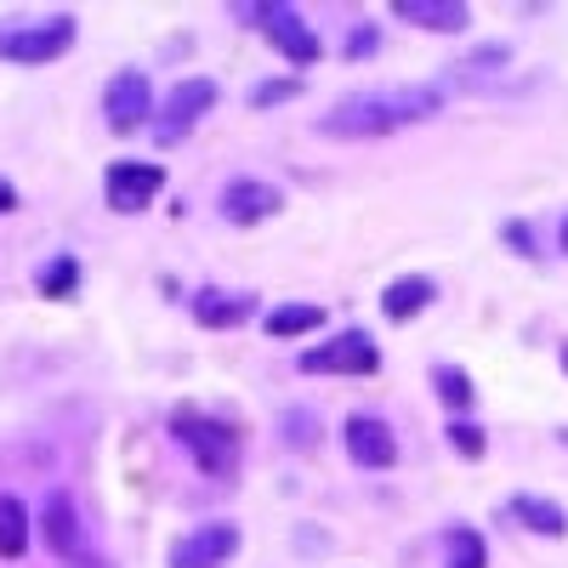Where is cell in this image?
<instances>
[{
	"label": "cell",
	"instance_id": "1",
	"mask_svg": "<svg viewBox=\"0 0 568 568\" xmlns=\"http://www.w3.org/2000/svg\"><path fill=\"white\" fill-rule=\"evenodd\" d=\"M444 103L438 85H404V91H358V98H342L318 120L324 136H342V142H364V136H387L398 125L415 120H433Z\"/></svg>",
	"mask_w": 568,
	"mask_h": 568
},
{
	"label": "cell",
	"instance_id": "2",
	"mask_svg": "<svg viewBox=\"0 0 568 568\" xmlns=\"http://www.w3.org/2000/svg\"><path fill=\"white\" fill-rule=\"evenodd\" d=\"M74 45V18H34V23H0V58L7 63H58Z\"/></svg>",
	"mask_w": 568,
	"mask_h": 568
},
{
	"label": "cell",
	"instance_id": "3",
	"mask_svg": "<svg viewBox=\"0 0 568 568\" xmlns=\"http://www.w3.org/2000/svg\"><path fill=\"white\" fill-rule=\"evenodd\" d=\"M176 438L182 449L194 455L211 478H227L240 466V433L227 420H211V415H194V409H176Z\"/></svg>",
	"mask_w": 568,
	"mask_h": 568
},
{
	"label": "cell",
	"instance_id": "4",
	"mask_svg": "<svg viewBox=\"0 0 568 568\" xmlns=\"http://www.w3.org/2000/svg\"><path fill=\"white\" fill-rule=\"evenodd\" d=\"M216 109V80H205V74H194V80H176L171 85V98L160 103V114H154V142H182L187 131H194L205 114Z\"/></svg>",
	"mask_w": 568,
	"mask_h": 568
},
{
	"label": "cell",
	"instance_id": "5",
	"mask_svg": "<svg viewBox=\"0 0 568 568\" xmlns=\"http://www.w3.org/2000/svg\"><path fill=\"white\" fill-rule=\"evenodd\" d=\"M302 369L307 375H375L382 369V347H375L364 329H342V336H329L324 347H307Z\"/></svg>",
	"mask_w": 568,
	"mask_h": 568
},
{
	"label": "cell",
	"instance_id": "6",
	"mask_svg": "<svg viewBox=\"0 0 568 568\" xmlns=\"http://www.w3.org/2000/svg\"><path fill=\"white\" fill-rule=\"evenodd\" d=\"M149 114H154V85H149V74H142V69H120V74L109 80V91H103V120H109V131L131 136L136 125H149Z\"/></svg>",
	"mask_w": 568,
	"mask_h": 568
},
{
	"label": "cell",
	"instance_id": "7",
	"mask_svg": "<svg viewBox=\"0 0 568 568\" xmlns=\"http://www.w3.org/2000/svg\"><path fill=\"white\" fill-rule=\"evenodd\" d=\"M165 187V171L149 165V160H114L109 176H103V194L120 216H136V211H149V200Z\"/></svg>",
	"mask_w": 568,
	"mask_h": 568
},
{
	"label": "cell",
	"instance_id": "8",
	"mask_svg": "<svg viewBox=\"0 0 568 568\" xmlns=\"http://www.w3.org/2000/svg\"><path fill=\"white\" fill-rule=\"evenodd\" d=\"M240 551V524H200L171 546V568H222Z\"/></svg>",
	"mask_w": 568,
	"mask_h": 568
},
{
	"label": "cell",
	"instance_id": "9",
	"mask_svg": "<svg viewBox=\"0 0 568 568\" xmlns=\"http://www.w3.org/2000/svg\"><path fill=\"white\" fill-rule=\"evenodd\" d=\"M40 535H45V546H52L63 562H91V551H85V529H80V511H74V500L63 495V489H52L45 495V506H40Z\"/></svg>",
	"mask_w": 568,
	"mask_h": 568
},
{
	"label": "cell",
	"instance_id": "10",
	"mask_svg": "<svg viewBox=\"0 0 568 568\" xmlns=\"http://www.w3.org/2000/svg\"><path fill=\"white\" fill-rule=\"evenodd\" d=\"M342 444H347V455H353L364 471H387V466L398 460V438H393V426H387L382 415H353V420L342 426Z\"/></svg>",
	"mask_w": 568,
	"mask_h": 568
},
{
	"label": "cell",
	"instance_id": "11",
	"mask_svg": "<svg viewBox=\"0 0 568 568\" xmlns=\"http://www.w3.org/2000/svg\"><path fill=\"white\" fill-rule=\"evenodd\" d=\"M284 211V194L273 182H256V176H233L227 187H222V216L227 222H240V227H251V222H267V216H278Z\"/></svg>",
	"mask_w": 568,
	"mask_h": 568
},
{
	"label": "cell",
	"instance_id": "12",
	"mask_svg": "<svg viewBox=\"0 0 568 568\" xmlns=\"http://www.w3.org/2000/svg\"><path fill=\"white\" fill-rule=\"evenodd\" d=\"M267 40L278 45V52L284 58H291V63H318L324 58V45H318V34L302 23V12H291V7H273V18H267Z\"/></svg>",
	"mask_w": 568,
	"mask_h": 568
},
{
	"label": "cell",
	"instance_id": "13",
	"mask_svg": "<svg viewBox=\"0 0 568 568\" xmlns=\"http://www.w3.org/2000/svg\"><path fill=\"white\" fill-rule=\"evenodd\" d=\"M393 12H398L404 23L433 29V34H460V29H471V12L460 7V0H398Z\"/></svg>",
	"mask_w": 568,
	"mask_h": 568
},
{
	"label": "cell",
	"instance_id": "14",
	"mask_svg": "<svg viewBox=\"0 0 568 568\" xmlns=\"http://www.w3.org/2000/svg\"><path fill=\"white\" fill-rule=\"evenodd\" d=\"M433 296H438V284L426 278V273H404V278H393L387 291H382V313H387L393 324H409Z\"/></svg>",
	"mask_w": 568,
	"mask_h": 568
},
{
	"label": "cell",
	"instance_id": "15",
	"mask_svg": "<svg viewBox=\"0 0 568 568\" xmlns=\"http://www.w3.org/2000/svg\"><path fill=\"white\" fill-rule=\"evenodd\" d=\"M187 307H194V318H200L205 329H233V324L251 318V296L216 291V284H211V291H194V302H187Z\"/></svg>",
	"mask_w": 568,
	"mask_h": 568
},
{
	"label": "cell",
	"instance_id": "16",
	"mask_svg": "<svg viewBox=\"0 0 568 568\" xmlns=\"http://www.w3.org/2000/svg\"><path fill=\"white\" fill-rule=\"evenodd\" d=\"M506 511H511L524 529H535V535H568V511H562L557 500H540V495H511V500H506Z\"/></svg>",
	"mask_w": 568,
	"mask_h": 568
},
{
	"label": "cell",
	"instance_id": "17",
	"mask_svg": "<svg viewBox=\"0 0 568 568\" xmlns=\"http://www.w3.org/2000/svg\"><path fill=\"white\" fill-rule=\"evenodd\" d=\"M262 324H267V336H273V342H284V336H307V329H318V324H324V307L284 302V307H273Z\"/></svg>",
	"mask_w": 568,
	"mask_h": 568
},
{
	"label": "cell",
	"instance_id": "18",
	"mask_svg": "<svg viewBox=\"0 0 568 568\" xmlns=\"http://www.w3.org/2000/svg\"><path fill=\"white\" fill-rule=\"evenodd\" d=\"M29 551V511L18 495H0V557H23Z\"/></svg>",
	"mask_w": 568,
	"mask_h": 568
},
{
	"label": "cell",
	"instance_id": "19",
	"mask_svg": "<svg viewBox=\"0 0 568 568\" xmlns=\"http://www.w3.org/2000/svg\"><path fill=\"white\" fill-rule=\"evenodd\" d=\"M433 387H438V398H444L449 409H471V398H478V393H471V375H466L460 364H438V369H433Z\"/></svg>",
	"mask_w": 568,
	"mask_h": 568
},
{
	"label": "cell",
	"instance_id": "20",
	"mask_svg": "<svg viewBox=\"0 0 568 568\" xmlns=\"http://www.w3.org/2000/svg\"><path fill=\"white\" fill-rule=\"evenodd\" d=\"M74 284H80L74 256H58L52 267H40V296H45V302H63V296H74Z\"/></svg>",
	"mask_w": 568,
	"mask_h": 568
},
{
	"label": "cell",
	"instance_id": "21",
	"mask_svg": "<svg viewBox=\"0 0 568 568\" xmlns=\"http://www.w3.org/2000/svg\"><path fill=\"white\" fill-rule=\"evenodd\" d=\"M489 562V551H484V540L471 535V529H455L449 535V568H484Z\"/></svg>",
	"mask_w": 568,
	"mask_h": 568
},
{
	"label": "cell",
	"instance_id": "22",
	"mask_svg": "<svg viewBox=\"0 0 568 568\" xmlns=\"http://www.w3.org/2000/svg\"><path fill=\"white\" fill-rule=\"evenodd\" d=\"M449 449H455V455H466V460H478V455L489 449V444H484V426L455 420V426H449Z\"/></svg>",
	"mask_w": 568,
	"mask_h": 568
},
{
	"label": "cell",
	"instance_id": "23",
	"mask_svg": "<svg viewBox=\"0 0 568 568\" xmlns=\"http://www.w3.org/2000/svg\"><path fill=\"white\" fill-rule=\"evenodd\" d=\"M291 98H302V80H262V85L251 91V103H256V109H273V103H291Z\"/></svg>",
	"mask_w": 568,
	"mask_h": 568
},
{
	"label": "cell",
	"instance_id": "24",
	"mask_svg": "<svg viewBox=\"0 0 568 568\" xmlns=\"http://www.w3.org/2000/svg\"><path fill=\"white\" fill-rule=\"evenodd\" d=\"M278 433H291V444H296V449H313V433H318V426H313V415L291 409V415L278 420Z\"/></svg>",
	"mask_w": 568,
	"mask_h": 568
},
{
	"label": "cell",
	"instance_id": "25",
	"mask_svg": "<svg viewBox=\"0 0 568 568\" xmlns=\"http://www.w3.org/2000/svg\"><path fill=\"white\" fill-rule=\"evenodd\" d=\"M375 45H382V34H375L369 23H353V34H347V58L358 63V58H369V52H375Z\"/></svg>",
	"mask_w": 568,
	"mask_h": 568
},
{
	"label": "cell",
	"instance_id": "26",
	"mask_svg": "<svg viewBox=\"0 0 568 568\" xmlns=\"http://www.w3.org/2000/svg\"><path fill=\"white\" fill-rule=\"evenodd\" d=\"M7 211H18V187L0 176V216H7Z\"/></svg>",
	"mask_w": 568,
	"mask_h": 568
},
{
	"label": "cell",
	"instance_id": "27",
	"mask_svg": "<svg viewBox=\"0 0 568 568\" xmlns=\"http://www.w3.org/2000/svg\"><path fill=\"white\" fill-rule=\"evenodd\" d=\"M557 245L568 251V216H562V227H557Z\"/></svg>",
	"mask_w": 568,
	"mask_h": 568
},
{
	"label": "cell",
	"instance_id": "28",
	"mask_svg": "<svg viewBox=\"0 0 568 568\" xmlns=\"http://www.w3.org/2000/svg\"><path fill=\"white\" fill-rule=\"evenodd\" d=\"M85 568H114V562H103V557H91V562H85Z\"/></svg>",
	"mask_w": 568,
	"mask_h": 568
},
{
	"label": "cell",
	"instance_id": "29",
	"mask_svg": "<svg viewBox=\"0 0 568 568\" xmlns=\"http://www.w3.org/2000/svg\"><path fill=\"white\" fill-rule=\"evenodd\" d=\"M562 369H568V347H562Z\"/></svg>",
	"mask_w": 568,
	"mask_h": 568
}]
</instances>
